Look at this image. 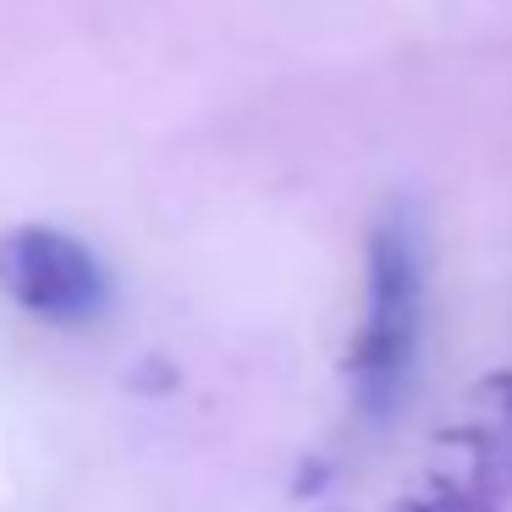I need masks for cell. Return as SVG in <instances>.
Listing matches in <instances>:
<instances>
[{
	"label": "cell",
	"instance_id": "1",
	"mask_svg": "<svg viewBox=\"0 0 512 512\" xmlns=\"http://www.w3.org/2000/svg\"><path fill=\"white\" fill-rule=\"evenodd\" d=\"M424 336V232L413 210H386L369 232L364 325L347 353V391L364 424H391L408 402Z\"/></svg>",
	"mask_w": 512,
	"mask_h": 512
},
{
	"label": "cell",
	"instance_id": "2",
	"mask_svg": "<svg viewBox=\"0 0 512 512\" xmlns=\"http://www.w3.org/2000/svg\"><path fill=\"white\" fill-rule=\"evenodd\" d=\"M0 292L45 325H89L111 303L100 254L45 221L0 232Z\"/></svg>",
	"mask_w": 512,
	"mask_h": 512
},
{
	"label": "cell",
	"instance_id": "3",
	"mask_svg": "<svg viewBox=\"0 0 512 512\" xmlns=\"http://www.w3.org/2000/svg\"><path fill=\"white\" fill-rule=\"evenodd\" d=\"M446 446L463 452V474L457 479L479 485L496 501L501 490H512V369H496L468 391L463 424L446 430Z\"/></svg>",
	"mask_w": 512,
	"mask_h": 512
},
{
	"label": "cell",
	"instance_id": "4",
	"mask_svg": "<svg viewBox=\"0 0 512 512\" xmlns=\"http://www.w3.org/2000/svg\"><path fill=\"white\" fill-rule=\"evenodd\" d=\"M397 512H496V496H485L479 485H468V479H457V474H441L430 490L402 501Z\"/></svg>",
	"mask_w": 512,
	"mask_h": 512
}]
</instances>
